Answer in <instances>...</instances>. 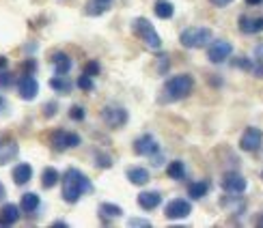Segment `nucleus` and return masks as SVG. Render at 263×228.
Segmentation results:
<instances>
[{
  "instance_id": "obj_1",
  "label": "nucleus",
  "mask_w": 263,
  "mask_h": 228,
  "mask_svg": "<svg viewBox=\"0 0 263 228\" xmlns=\"http://www.w3.org/2000/svg\"><path fill=\"white\" fill-rule=\"evenodd\" d=\"M93 185L86 175H82V172L78 168H67L63 175V200L65 202H78L82 194L91 192Z\"/></svg>"
},
{
  "instance_id": "obj_2",
  "label": "nucleus",
  "mask_w": 263,
  "mask_h": 228,
  "mask_svg": "<svg viewBox=\"0 0 263 228\" xmlns=\"http://www.w3.org/2000/svg\"><path fill=\"white\" fill-rule=\"evenodd\" d=\"M194 89V78L188 73H179V75H173L171 80L164 82V89H162V97L160 101H179L185 99Z\"/></svg>"
},
{
  "instance_id": "obj_3",
  "label": "nucleus",
  "mask_w": 263,
  "mask_h": 228,
  "mask_svg": "<svg viewBox=\"0 0 263 228\" xmlns=\"http://www.w3.org/2000/svg\"><path fill=\"white\" fill-rule=\"evenodd\" d=\"M214 39V32L212 28H205V26H192V28H185L181 32V46L188 48V50H201L205 46H210V41Z\"/></svg>"
},
{
  "instance_id": "obj_4",
  "label": "nucleus",
  "mask_w": 263,
  "mask_h": 228,
  "mask_svg": "<svg viewBox=\"0 0 263 228\" xmlns=\"http://www.w3.org/2000/svg\"><path fill=\"white\" fill-rule=\"evenodd\" d=\"M132 30H134V35L142 43H145L149 50H160L162 48V39H160V35L156 32V28H153V24H151L149 19L136 17L134 22H132Z\"/></svg>"
},
{
  "instance_id": "obj_5",
  "label": "nucleus",
  "mask_w": 263,
  "mask_h": 228,
  "mask_svg": "<svg viewBox=\"0 0 263 228\" xmlns=\"http://www.w3.org/2000/svg\"><path fill=\"white\" fill-rule=\"evenodd\" d=\"M127 110L121 106H106L104 110H102V121L108 125V127H112V129H119V127H123L127 123Z\"/></svg>"
},
{
  "instance_id": "obj_6",
  "label": "nucleus",
  "mask_w": 263,
  "mask_h": 228,
  "mask_svg": "<svg viewBox=\"0 0 263 228\" xmlns=\"http://www.w3.org/2000/svg\"><path fill=\"white\" fill-rule=\"evenodd\" d=\"M233 54V46L231 41L227 39H218V41H210V50H207V56H210L212 63H224L229 56Z\"/></svg>"
},
{
  "instance_id": "obj_7",
  "label": "nucleus",
  "mask_w": 263,
  "mask_h": 228,
  "mask_svg": "<svg viewBox=\"0 0 263 228\" xmlns=\"http://www.w3.org/2000/svg\"><path fill=\"white\" fill-rule=\"evenodd\" d=\"M50 144H52V149H57V151H67V149H73V147L80 144V136L59 129V132H54L50 136Z\"/></svg>"
},
{
  "instance_id": "obj_8",
  "label": "nucleus",
  "mask_w": 263,
  "mask_h": 228,
  "mask_svg": "<svg viewBox=\"0 0 263 228\" xmlns=\"http://www.w3.org/2000/svg\"><path fill=\"white\" fill-rule=\"evenodd\" d=\"M190 213H192V204L185 198H175L164 207V215H166L168 220H183V218H188Z\"/></svg>"
},
{
  "instance_id": "obj_9",
  "label": "nucleus",
  "mask_w": 263,
  "mask_h": 228,
  "mask_svg": "<svg viewBox=\"0 0 263 228\" xmlns=\"http://www.w3.org/2000/svg\"><path fill=\"white\" fill-rule=\"evenodd\" d=\"M261 144H263V132L259 127H248L242 134V138H239V149L246 151V153H255Z\"/></svg>"
},
{
  "instance_id": "obj_10",
  "label": "nucleus",
  "mask_w": 263,
  "mask_h": 228,
  "mask_svg": "<svg viewBox=\"0 0 263 228\" xmlns=\"http://www.w3.org/2000/svg\"><path fill=\"white\" fill-rule=\"evenodd\" d=\"M158 151H160V144H158V140L153 138L151 134H145V136H140V138L134 140V153L136 155L151 157V155H156Z\"/></svg>"
},
{
  "instance_id": "obj_11",
  "label": "nucleus",
  "mask_w": 263,
  "mask_h": 228,
  "mask_svg": "<svg viewBox=\"0 0 263 228\" xmlns=\"http://www.w3.org/2000/svg\"><path fill=\"white\" fill-rule=\"evenodd\" d=\"M246 179L239 175V172H227L222 177V190L229 194H242L246 190Z\"/></svg>"
},
{
  "instance_id": "obj_12",
  "label": "nucleus",
  "mask_w": 263,
  "mask_h": 228,
  "mask_svg": "<svg viewBox=\"0 0 263 228\" xmlns=\"http://www.w3.org/2000/svg\"><path fill=\"white\" fill-rule=\"evenodd\" d=\"M17 93H20V97L24 101H32L37 97V93H39V82L32 78V75H24V78L20 80V84H17Z\"/></svg>"
},
{
  "instance_id": "obj_13",
  "label": "nucleus",
  "mask_w": 263,
  "mask_h": 228,
  "mask_svg": "<svg viewBox=\"0 0 263 228\" xmlns=\"http://www.w3.org/2000/svg\"><path fill=\"white\" fill-rule=\"evenodd\" d=\"M237 24H239V32H244V35H257V32L263 30V17L239 15Z\"/></svg>"
},
{
  "instance_id": "obj_14",
  "label": "nucleus",
  "mask_w": 263,
  "mask_h": 228,
  "mask_svg": "<svg viewBox=\"0 0 263 228\" xmlns=\"http://www.w3.org/2000/svg\"><path fill=\"white\" fill-rule=\"evenodd\" d=\"M162 202V194L151 190V192H140L138 194V207L145 209V211H153L156 207H160Z\"/></svg>"
},
{
  "instance_id": "obj_15",
  "label": "nucleus",
  "mask_w": 263,
  "mask_h": 228,
  "mask_svg": "<svg viewBox=\"0 0 263 228\" xmlns=\"http://www.w3.org/2000/svg\"><path fill=\"white\" fill-rule=\"evenodd\" d=\"M20 220V207L13 202H7L3 209H0V224L3 226H13Z\"/></svg>"
},
{
  "instance_id": "obj_16",
  "label": "nucleus",
  "mask_w": 263,
  "mask_h": 228,
  "mask_svg": "<svg viewBox=\"0 0 263 228\" xmlns=\"http://www.w3.org/2000/svg\"><path fill=\"white\" fill-rule=\"evenodd\" d=\"M52 67H54V71H57L59 75H67L69 69H71V58L65 52H57L52 56Z\"/></svg>"
},
{
  "instance_id": "obj_17",
  "label": "nucleus",
  "mask_w": 263,
  "mask_h": 228,
  "mask_svg": "<svg viewBox=\"0 0 263 228\" xmlns=\"http://www.w3.org/2000/svg\"><path fill=\"white\" fill-rule=\"evenodd\" d=\"M17 151H20V147L15 140H7V142L0 144V166L9 164V161L17 155Z\"/></svg>"
},
{
  "instance_id": "obj_18",
  "label": "nucleus",
  "mask_w": 263,
  "mask_h": 228,
  "mask_svg": "<svg viewBox=\"0 0 263 228\" xmlns=\"http://www.w3.org/2000/svg\"><path fill=\"white\" fill-rule=\"evenodd\" d=\"M127 179H129L132 185H147V183H149V170L140 168V166L127 168Z\"/></svg>"
},
{
  "instance_id": "obj_19",
  "label": "nucleus",
  "mask_w": 263,
  "mask_h": 228,
  "mask_svg": "<svg viewBox=\"0 0 263 228\" xmlns=\"http://www.w3.org/2000/svg\"><path fill=\"white\" fill-rule=\"evenodd\" d=\"M11 175H13V181L17 185H26V183L32 179V168H30V164H17Z\"/></svg>"
},
{
  "instance_id": "obj_20",
  "label": "nucleus",
  "mask_w": 263,
  "mask_h": 228,
  "mask_svg": "<svg viewBox=\"0 0 263 228\" xmlns=\"http://www.w3.org/2000/svg\"><path fill=\"white\" fill-rule=\"evenodd\" d=\"M39 209V196L35 192H26L24 196H22V202H20V211L24 213H35Z\"/></svg>"
},
{
  "instance_id": "obj_21",
  "label": "nucleus",
  "mask_w": 263,
  "mask_h": 228,
  "mask_svg": "<svg viewBox=\"0 0 263 228\" xmlns=\"http://www.w3.org/2000/svg\"><path fill=\"white\" fill-rule=\"evenodd\" d=\"M153 13H156L160 19H171L175 13V7H173V3H168V0H156Z\"/></svg>"
},
{
  "instance_id": "obj_22",
  "label": "nucleus",
  "mask_w": 263,
  "mask_h": 228,
  "mask_svg": "<svg viewBox=\"0 0 263 228\" xmlns=\"http://www.w3.org/2000/svg\"><path fill=\"white\" fill-rule=\"evenodd\" d=\"M100 215L102 218H108V220H112V218H121L123 215V209L119 207V204H112V202H102L100 204Z\"/></svg>"
},
{
  "instance_id": "obj_23",
  "label": "nucleus",
  "mask_w": 263,
  "mask_h": 228,
  "mask_svg": "<svg viewBox=\"0 0 263 228\" xmlns=\"http://www.w3.org/2000/svg\"><path fill=\"white\" fill-rule=\"evenodd\" d=\"M50 86H52V89L57 91V93L67 95V93L71 91V86H73V84L67 80V75H59V73H57V75H54V78L50 80Z\"/></svg>"
},
{
  "instance_id": "obj_24",
  "label": "nucleus",
  "mask_w": 263,
  "mask_h": 228,
  "mask_svg": "<svg viewBox=\"0 0 263 228\" xmlns=\"http://www.w3.org/2000/svg\"><path fill=\"white\" fill-rule=\"evenodd\" d=\"M59 179H61V175H59L57 168H46V170L41 172V185L46 188V190H52L59 183Z\"/></svg>"
},
{
  "instance_id": "obj_25",
  "label": "nucleus",
  "mask_w": 263,
  "mask_h": 228,
  "mask_svg": "<svg viewBox=\"0 0 263 228\" xmlns=\"http://www.w3.org/2000/svg\"><path fill=\"white\" fill-rule=\"evenodd\" d=\"M207 192H210V185H207L205 181H196V183H190L188 196H190L192 200H201L203 196H207Z\"/></svg>"
},
{
  "instance_id": "obj_26",
  "label": "nucleus",
  "mask_w": 263,
  "mask_h": 228,
  "mask_svg": "<svg viewBox=\"0 0 263 228\" xmlns=\"http://www.w3.org/2000/svg\"><path fill=\"white\" fill-rule=\"evenodd\" d=\"M166 175H168L171 179H175V181H181V179L185 177V164H183V161H179V159L171 161L168 168H166Z\"/></svg>"
},
{
  "instance_id": "obj_27",
  "label": "nucleus",
  "mask_w": 263,
  "mask_h": 228,
  "mask_svg": "<svg viewBox=\"0 0 263 228\" xmlns=\"http://www.w3.org/2000/svg\"><path fill=\"white\" fill-rule=\"evenodd\" d=\"M108 7H110V3H106V0H91L86 13H89V15H100V13H104Z\"/></svg>"
},
{
  "instance_id": "obj_28",
  "label": "nucleus",
  "mask_w": 263,
  "mask_h": 228,
  "mask_svg": "<svg viewBox=\"0 0 263 228\" xmlns=\"http://www.w3.org/2000/svg\"><path fill=\"white\" fill-rule=\"evenodd\" d=\"M76 84H78V89H82V91H93V89H95L93 78H91V75H86V73H82Z\"/></svg>"
},
{
  "instance_id": "obj_29",
  "label": "nucleus",
  "mask_w": 263,
  "mask_h": 228,
  "mask_svg": "<svg viewBox=\"0 0 263 228\" xmlns=\"http://www.w3.org/2000/svg\"><path fill=\"white\" fill-rule=\"evenodd\" d=\"M84 73L91 75V78H95V75H100V63L97 60H89L84 65Z\"/></svg>"
},
{
  "instance_id": "obj_30",
  "label": "nucleus",
  "mask_w": 263,
  "mask_h": 228,
  "mask_svg": "<svg viewBox=\"0 0 263 228\" xmlns=\"http://www.w3.org/2000/svg\"><path fill=\"white\" fill-rule=\"evenodd\" d=\"M95 164H97V168H110L112 166V159H110V155L97 153L95 155Z\"/></svg>"
},
{
  "instance_id": "obj_31",
  "label": "nucleus",
  "mask_w": 263,
  "mask_h": 228,
  "mask_svg": "<svg viewBox=\"0 0 263 228\" xmlns=\"http://www.w3.org/2000/svg\"><path fill=\"white\" fill-rule=\"evenodd\" d=\"M69 116L73 118V121H84L86 112H84L82 106H71V108H69Z\"/></svg>"
},
{
  "instance_id": "obj_32",
  "label": "nucleus",
  "mask_w": 263,
  "mask_h": 228,
  "mask_svg": "<svg viewBox=\"0 0 263 228\" xmlns=\"http://www.w3.org/2000/svg\"><path fill=\"white\" fill-rule=\"evenodd\" d=\"M11 82H13V75H11V73H7L5 69L0 71V86H9Z\"/></svg>"
},
{
  "instance_id": "obj_33",
  "label": "nucleus",
  "mask_w": 263,
  "mask_h": 228,
  "mask_svg": "<svg viewBox=\"0 0 263 228\" xmlns=\"http://www.w3.org/2000/svg\"><path fill=\"white\" fill-rule=\"evenodd\" d=\"M54 112H57V103H54V101H50V103L43 106V114H46L48 118H50V116H54Z\"/></svg>"
},
{
  "instance_id": "obj_34",
  "label": "nucleus",
  "mask_w": 263,
  "mask_h": 228,
  "mask_svg": "<svg viewBox=\"0 0 263 228\" xmlns=\"http://www.w3.org/2000/svg\"><path fill=\"white\" fill-rule=\"evenodd\" d=\"M250 71H253L257 78H263V60H259L257 65H253V69H250Z\"/></svg>"
},
{
  "instance_id": "obj_35",
  "label": "nucleus",
  "mask_w": 263,
  "mask_h": 228,
  "mask_svg": "<svg viewBox=\"0 0 263 228\" xmlns=\"http://www.w3.org/2000/svg\"><path fill=\"white\" fill-rule=\"evenodd\" d=\"M35 67H37V63H35V60H32V58H28V60L24 63V69L28 71L26 75H32V71H35Z\"/></svg>"
},
{
  "instance_id": "obj_36",
  "label": "nucleus",
  "mask_w": 263,
  "mask_h": 228,
  "mask_svg": "<svg viewBox=\"0 0 263 228\" xmlns=\"http://www.w3.org/2000/svg\"><path fill=\"white\" fill-rule=\"evenodd\" d=\"M235 65H237V67H239V69H246V71H250V69H253V63H250V60H246V58H242V60H237Z\"/></svg>"
},
{
  "instance_id": "obj_37",
  "label": "nucleus",
  "mask_w": 263,
  "mask_h": 228,
  "mask_svg": "<svg viewBox=\"0 0 263 228\" xmlns=\"http://www.w3.org/2000/svg\"><path fill=\"white\" fill-rule=\"evenodd\" d=\"M129 226H151V222H147V220H136V218H132V220H129Z\"/></svg>"
},
{
  "instance_id": "obj_38",
  "label": "nucleus",
  "mask_w": 263,
  "mask_h": 228,
  "mask_svg": "<svg viewBox=\"0 0 263 228\" xmlns=\"http://www.w3.org/2000/svg\"><path fill=\"white\" fill-rule=\"evenodd\" d=\"M212 5H216V7H227L229 3H233V0H210Z\"/></svg>"
},
{
  "instance_id": "obj_39",
  "label": "nucleus",
  "mask_w": 263,
  "mask_h": 228,
  "mask_svg": "<svg viewBox=\"0 0 263 228\" xmlns=\"http://www.w3.org/2000/svg\"><path fill=\"white\" fill-rule=\"evenodd\" d=\"M7 65H9V60H7L5 56H0V71H3V69H7Z\"/></svg>"
},
{
  "instance_id": "obj_40",
  "label": "nucleus",
  "mask_w": 263,
  "mask_h": 228,
  "mask_svg": "<svg viewBox=\"0 0 263 228\" xmlns=\"http://www.w3.org/2000/svg\"><path fill=\"white\" fill-rule=\"evenodd\" d=\"M7 196V192H5V185H3V183H0V200H3Z\"/></svg>"
},
{
  "instance_id": "obj_41",
  "label": "nucleus",
  "mask_w": 263,
  "mask_h": 228,
  "mask_svg": "<svg viewBox=\"0 0 263 228\" xmlns=\"http://www.w3.org/2000/svg\"><path fill=\"white\" fill-rule=\"evenodd\" d=\"M246 3H248V5H261L263 0H246Z\"/></svg>"
},
{
  "instance_id": "obj_42",
  "label": "nucleus",
  "mask_w": 263,
  "mask_h": 228,
  "mask_svg": "<svg viewBox=\"0 0 263 228\" xmlns=\"http://www.w3.org/2000/svg\"><path fill=\"white\" fill-rule=\"evenodd\" d=\"M257 226H263V215H261V218L257 220Z\"/></svg>"
},
{
  "instance_id": "obj_43",
  "label": "nucleus",
  "mask_w": 263,
  "mask_h": 228,
  "mask_svg": "<svg viewBox=\"0 0 263 228\" xmlns=\"http://www.w3.org/2000/svg\"><path fill=\"white\" fill-rule=\"evenodd\" d=\"M3 103H5V99H3V95H0V108H3Z\"/></svg>"
},
{
  "instance_id": "obj_44",
  "label": "nucleus",
  "mask_w": 263,
  "mask_h": 228,
  "mask_svg": "<svg viewBox=\"0 0 263 228\" xmlns=\"http://www.w3.org/2000/svg\"><path fill=\"white\" fill-rule=\"evenodd\" d=\"M261 179H263V172H261Z\"/></svg>"
},
{
  "instance_id": "obj_45",
  "label": "nucleus",
  "mask_w": 263,
  "mask_h": 228,
  "mask_svg": "<svg viewBox=\"0 0 263 228\" xmlns=\"http://www.w3.org/2000/svg\"><path fill=\"white\" fill-rule=\"evenodd\" d=\"M106 3H110V0H106Z\"/></svg>"
}]
</instances>
